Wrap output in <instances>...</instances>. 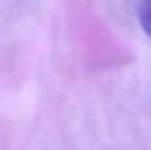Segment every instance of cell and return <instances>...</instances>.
Instances as JSON below:
<instances>
[{
    "label": "cell",
    "mask_w": 151,
    "mask_h": 150,
    "mask_svg": "<svg viewBox=\"0 0 151 150\" xmlns=\"http://www.w3.org/2000/svg\"><path fill=\"white\" fill-rule=\"evenodd\" d=\"M138 18H139L142 30L151 38V0H139Z\"/></svg>",
    "instance_id": "obj_1"
}]
</instances>
